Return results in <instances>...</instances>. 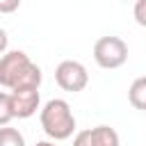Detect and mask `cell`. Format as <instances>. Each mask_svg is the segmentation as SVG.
I'll return each instance as SVG.
<instances>
[{
	"mask_svg": "<svg viewBox=\"0 0 146 146\" xmlns=\"http://www.w3.org/2000/svg\"><path fill=\"white\" fill-rule=\"evenodd\" d=\"M41 128L52 141H64L75 132V116L64 98H50L41 107Z\"/></svg>",
	"mask_w": 146,
	"mask_h": 146,
	"instance_id": "cell-1",
	"label": "cell"
},
{
	"mask_svg": "<svg viewBox=\"0 0 146 146\" xmlns=\"http://www.w3.org/2000/svg\"><path fill=\"white\" fill-rule=\"evenodd\" d=\"M94 59L100 68H119L128 59V43L119 36H100L94 43Z\"/></svg>",
	"mask_w": 146,
	"mask_h": 146,
	"instance_id": "cell-2",
	"label": "cell"
},
{
	"mask_svg": "<svg viewBox=\"0 0 146 146\" xmlns=\"http://www.w3.org/2000/svg\"><path fill=\"white\" fill-rule=\"evenodd\" d=\"M55 80L64 91L75 94V91H82L89 84V73H87L84 64H80L75 59H64L55 68Z\"/></svg>",
	"mask_w": 146,
	"mask_h": 146,
	"instance_id": "cell-3",
	"label": "cell"
},
{
	"mask_svg": "<svg viewBox=\"0 0 146 146\" xmlns=\"http://www.w3.org/2000/svg\"><path fill=\"white\" fill-rule=\"evenodd\" d=\"M30 64H32V59L23 50H7L0 57V87L14 89Z\"/></svg>",
	"mask_w": 146,
	"mask_h": 146,
	"instance_id": "cell-4",
	"label": "cell"
},
{
	"mask_svg": "<svg viewBox=\"0 0 146 146\" xmlns=\"http://www.w3.org/2000/svg\"><path fill=\"white\" fill-rule=\"evenodd\" d=\"M11 94V110L14 119H30L39 110V89H14Z\"/></svg>",
	"mask_w": 146,
	"mask_h": 146,
	"instance_id": "cell-5",
	"label": "cell"
},
{
	"mask_svg": "<svg viewBox=\"0 0 146 146\" xmlns=\"http://www.w3.org/2000/svg\"><path fill=\"white\" fill-rule=\"evenodd\" d=\"M94 146H119V132L110 125H96L89 128Z\"/></svg>",
	"mask_w": 146,
	"mask_h": 146,
	"instance_id": "cell-6",
	"label": "cell"
},
{
	"mask_svg": "<svg viewBox=\"0 0 146 146\" xmlns=\"http://www.w3.org/2000/svg\"><path fill=\"white\" fill-rule=\"evenodd\" d=\"M128 100H130V105H132L135 110H144V112H146V75L137 78V80L130 84V89H128Z\"/></svg>",
	"mask_w": 146,
	"mask_h": 146,
	"instance_id": "cell-7",
	"label": "cell"
},
{
	"mask_svg": "<svg viewBox=\"0 0 146 146\" xmlns=\"http://www.w3.org/2000/svg\"><path fill=\"white\" fill-rule=\"evenodd\" d=\"M0 146H25V137L21 135V130L2 125L0 128Z\"/></svg>",
	"mask_w": 146,
	"mask_h": 146,
	"instance_id": "cell-8",
	"label": "cell"
},
{
	"mask_svg": "<svg viewBox=\"0 0 146 146\" xmlns=\"http://www.w3.org/2000/svg\"><path fill=\"white\" fill-rule=\"evenodd\" d=\"M14 119V110H11V94L0 91V128L9 125V121Z\"/></svg>",
	"mask_w": 146,
	"mask_h": 146,
	"instance_id": "cell-9",
	"label": "cell"
},
{
	"mask_svg": "<svg viewBox=\"0 0 146 146\" xmlns=\"http://www.w3.org/2000/svg\"><path fill=\"white\" fill-rule=\"evenodd\" d=\"M132 16H135L137 25L146 27V0H135V7H132Z\"/></svg>",
	"mask_w": 146,
	"mask_h": 146,
	"instance_id": "cell-10",
	"label": "cell"
},
{
	"mask_svg": "<svg viewBox=\"0 0 146 146\" xmlns=\"http://www.w3.org/2000/svg\"><path fill=\"white\" fill-rule=\"evenodd\" d=\"M73 146H94L91 132H89V130H80V132L75 135V139H73Z\"/></svg>",
	"mask_w": 146,
	"mask_h": 146,
	"instance_id": "cell-11",
	"label": "cell"
},
{
	"mask_svg": "<svg viewBox=\"0 0 146 146\" xmlns=\"http://www.w3.org/2000/svg\"><path fill=\"white\" fill-rule=\"evenodd\" d=\"M21 7V0H0V14H14Z\"/></svg>",
	"mask_w": 146,
	"mask_h": 146,
	"instance_id": "cell-12",
	"label": "cell"
},
{
	"mask_svg": "<svg viewBox=\"0 0 146 146\" xmlns=\"http://www.w3.org/2000/svg\"><path fill=\"white\" fill-rule=\"evenodd\" d=\"M7 46H9V36H7V32L0 27V57L7 52Z\"/></svg>",
	"mask_w": 146,
	"mask_h": 146,
	"instance_id": "cell-13",
	"label": "cell"
},
{
	"mask_svg": "<svg viewBox=\"0 0 146 146\" xmlns=\"http://www.w3.org/2000/svg\"><path fill=\"white\" fill-rule=\"evenodd\" d=\"M34 146H55V141H46V139H43V141H36Z\"/></svg>",
	"mask_w": 146,
	"mask_h": 146,
	"instance_id": "cell-14",
	"label": "cell"
},
{
	"mask_svg": "<svg viewBox=\"0 0 146 146\" xmlns=\"http://www.w3.org/2000/svg\"><path fill=\"white\" fill-rule=\"evenodd\" d=\"M123 2H128V0H123Z\"/></svg>",
	"mask_w": 146,
	"mask_h": 146,
	"instance_id": "cell-15",
	"label": "cell"
}]
</instances>
